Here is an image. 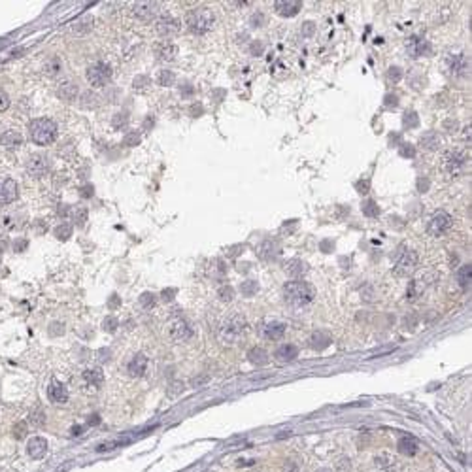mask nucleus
Wrapping results in <instances>:
<instances>
[{"instance_id":"48","label":"nucleus","mask_w":472,"mask_h":472,"mask_svg":"<svg viewBox=\"0 0 472 472\" xmlns=\"http://www.w3.org/2000/svg\"><path fill=\"white\" fill-rule=\"evenodd\" d=\"M357 191L359 193H363V195H367V193L370 191V182H369V180H361V182H357Z\"/></svg>"},{"instance_id":"7","label":"nucleus","mask_w":472,"mask_h":472,"mask_svg":"<svg viewBox=\"0 0 472 472\" xmlns=\"http://www.w3.org/2000/svg\"><path fill=\"white\" fill-rule=\"evenodd\" d=\"M415 267H417V253L414 249H402L395 263V274L399 278H408L414 274Z\"/></svg>"},{"instance_id":"21","label":"nucleus","mask_w":472,"mask_h":472,"mask_svg":"<svg viewBox=\"0 0 472 472\" xmlns=\"http://www.w3.org/2000/svg\"><path fill=\"white\" fill-rule=\"evenodd\" d=\"M330 342H332V338H330L329 332H325V330H317V332H314V334L310 336V346H312L314 349H317V351L327 349V348L330 346Z\"/></svg>"},{"instance_id":"33","label":"nucleus","mask_w":472,"mask_h":472,"mask_svg":"<svg viewBox=\"0 0 472 472\" xmlns=\"http://www.w3.org/2000/svg\"><path fill=\"white\" fill-rule=\"evenodd\" d=\"M240 291H242L244 297H253L259 291V284L255 280H246V282L240 284Z\"/></svg>"},{"instance_id":"25","label":"nucleus","mask_w":472,"mask_h":472,"mask_svg":"<svg viewBox=\"0 0 472 472\" xmlns=\"http://www.w3.org/2000/svg\"><path fill=\"white\" fill-rule=\"evenodd\" d=\"M286 272L289 276H295V278H301L308 272V265L302 261V259H291L287 261L286 265Z\"/></svg>"},{"instance_id":"11","label":"nucleus","mask_w":472,"mask_h":472,"mask_svg":"<svg viewBox=\"0 0 472 472\" xmlns=\"http://www.w3.org/2000/svg\"><path fill=\"white\" fill-rule=\"evenodd\" d=\"M448 68L453 76L467 78L471 74V62L465 55H450L448 57Z\"/></svg>"},{"instance_id":"52","label":"nucleus","mask_w":472,"mask_h":472,"mask_svg":"<svg viewBox=\"0 0 472 472\" xmlns=\"http://www.w3.org/2000/svg\"><path fill=\"white\" fill-rule=\"evenodd\" d=\"M251 55H263V43L261 42L251 43Z\"/></svg>"},{"instance_id":"35","label":"nucleus","mask_w":472,"mask_h":472,"mask_svg":"<svg viewBox=\"0 0 472 472\" xmlns=\"http://www.w3.org/2000/svg\"><path fill=\"white\" fill-rule=\"evenodd\" d=\"M174 82H176V76H174V72L170 70H161L157 76V83L159 85H174Z\"/></svg>"},{"instance_id":"42","label":"nucleus","mask_w":472,"mask_h":472,"mask_svg":"<svg viewBox=\"0 0 472 472\" xmlns=\"http://www.w3.org/2000/svg\"><path fill=\"white\" fill-rule=\"evenodd\" d=\"M72 217H74L76 225H83V223H85V219H87V210H85V208H76Z\"/></svg>"},{"instance_id":"36","label":"nucleus","mask_w":472,"mask_h":472,"mask_svg":"<svg viewBox=\"0 0 472 472\" xmlns=\"http://www.w3.org/2000/svg\"><path fill=\"white\" fill-rule=\"evenodd\" d=\"M363 214L369 217H378L380 215V206L374 201H365L363 202Z\"/></svg>"},{"instance_id":"60","label":"nucleus","mask_w":472,"mask_h":472,"mask_svg":"<svg viewBox=\"0 0 472 472\" xmlns=\"http://www.w3.org/2000/svg\"><path fill=\"white\" fill-rule=\"evenodd\" d=\"M117 302H119V297H117V295H114V297L110 299V308H117V306H115Z\"/></svg>"},{"instance_id":"20","label":"nucleus","mask_w":472,"mask_h":472,"mask_svg":"<svg viewBox=\"0 0 472 472\" xmlns=\"http://www.w3.org/2000/svg\"><path fill=\"white\" fill-rule=\"evenodd\" d=\"M145 369H147V357H145L144 353H136V355L129 361V365H127V370H129V374L132 376V378H140V376H144V374H145Z\"/></svg>"},{"instance_id":"29","label":"nucleus","mask_w":472,"mask_h":472,"mask_svg":"<svg viewBox=\"0 0 472 472\" xmlns=\"http://www.w3.org/2000/svg\"><path fill=\"white\" fill-rule=\"evenodd\" d=\"M83 380H85L89 386L99 387L102 382H104V374H102L101 369H87V370L83 372Z\"/></svg>"},{"instance_id":"55","label":"nucleus","mask_w":472,"mask_h":472,"mask_svg":"<svg viewBox=\"0 0 472 472\" xmlns=\"http://www.w3.org/2000/svg\"><path fill=\"white\" fill-rule=\"evenodd\" d=\"M301 32L304 34V36H312V32H314V25H312V23H306V25L301 29Z\"/></svg>"},{"instance_id":"1","label":"nucleus","mask_w":472,"mask_h":472,"mask_svg":"<svg viewBox=\"0 0 472 472\" xmlns=\"http://www.w3.org/2000/svg\"><path fill=\"white\" fill-rule=\"evenodd\" d=\"M315 291L314 287L301 280L287 282L284 286V299L293 310H304L314 302Z\"/></svg>"},{"instance_id":"43","label":"nucleus","mask_w":472,"mask_h":472,"mask_svg":"<svg viewBox=\"0 0 472 472\" xmlns=\"http://www.w3.org/2000/svg\"><path fill=\"white\" fill-rule=\"evenodd\" d=\"M27 431H29V427H27V423H17V425H14V434L15 438H19V440H23L25 436H27Z\"/></svg>"},{"instance_id":"38","label":"nucleus","mask_w":472,"mask_h":472,"mask_svg":"<svg viewBox=\"0 0 472 472\" xmlns=\"http://www.w3.org/2000/svg\"><path fill=\"white\" fill-rule=\"evenodd\" d=\"M217 295H219V299L223 302H230L232 301V297H234V289L230 286H221L219 289H217Z\"/></svg>"},{"instance_id":"58","label":"nucleus","mask_w":472,"mask_h":472,"mask_svg":"<svg viewBox=\"0 0 472 472\" xmlns=\"http://www.w3.org/2000/svg\"><path fill=\"white\" fill-rule=\"evenodd\" d=\"M182 91V97H191V93H193V87L191 85H185L184 89H180Z\"/></svg>"},{"instance_id":"63","label":"nucleus","mask_w":472,"mask_h":472,"mask_svg":"<svg viewBox=\"0 0 472 472\" xmlns=\"http://www.w3.org/2000/svg\"><path fill=\"white\" fill-rule=\"evenodd\" d=\"M206 472H212V471H206Z\"/></svg>"},{"instance_id":"18","label":"nucleus","mask_w":472,"mask_h":472,"mask_svg":"<svg viewBox=\"0 0 472 472\" xmlns=\"http://www.w3.org/2000/svg\"><path fill=\"white\" fill-rule=\"evenodd\" d=\"M431 45L427 40H423L421 36H412L408 43H406V51L412 55V57H421L425 53H429Z\"/></svg>"},{"instance_id":"2","label":"nucleus","mask_w":472,"mask_h":472,"mask_svg":"<svg viewBox=\"0 0 472 472\" xmlns=\"http://www.w3.org/2000/svg\"><path fill=\"white\" fill-rule=\"evenodd\" d=\"M29 134L34 144L47 145V144L55 142V138H57V125H55V121H51L47 117H38V119L30 121Z\"/></svg>"},{"instance_id":"12","label":"nucleus","mask_w":472,"mask_h":472,"mask_svg":"<svg viewBox=\"0 0 472 472\" xmlns=\"http://www.w3.org/2000/svg\"><path fill=\"white\" fill-rule=\"evenodd\" d=\"M19 195V187L12 178H4L0 180V204H12Z\"/></svg>"},{"instance_id":"56","label":"nucleus","mask_w":472,"mask_h":472,"mask_svg":"<svg viewBox=\"0 0 472 472\" xmlns=\"http://www.w3.org/2000/svg\"><path fill=\"white\" fill-rule=\"evenodd\" d=\"M174 297H176V291H174V289H164V291H163V299H164V301H172Z\"/></svg>"},{"instance_id":"15","label":"nucleus","mask_w":472,"mask_h":472,"mask_svg":"<svg viewBox=\"0 0 472 472\" xmlns=\"http://www.w3.org/2000/svg\"><path fill=\"white\" fill-rule=\"evenodd\" d=\"M261 334H263L265 338L278 340V338H282V336L286 334V323L276 321V319H272V321H265V323L261 325Z\"/></svg>"},{"instance_id":"28","label":"nucleus","mask_w":472,"mask_h":472,"mask_svg":"<svg viewBox=\"0 0 472 472\" xmlns=\"http://www.w3.org/2000/svg\"><path fill=\"white\" fill-rule=\"evenodd\" d=\"M247 359H249L251 365L261 367V365H267V363H268V353H267L263 348H253V349H249Z\"/></svg>"},{"instance_id":"45","label":"nucleus","mask_w":472,"mask_h":472,"mask_svg":"<svg viewBox=\"0 0 472 472\" xmlns=\"http://www.w3.org/2000/svg\"><path fill=\"white\" fill-rule=\"evenodd\" d=\"M140 304H142L144 308H153L155 306V297L151 293H144L142 297H140Z\"/></svg>"},{"instance_id":"19","label":"nucleus","mask_w":472,"mask_h":472,"mask_svg":"<svg viewBox=\"0 0 472 472\" xmlns=\"http://www.w3.org/2000/svg\"><path fill=\"white\" fill-rule=\"evenodd\" d=\"M45 451H47V440L42 436H34L27 444V453L32 459H42L45 455Z\"/></svg>"},{"instance_id":"51","label":"nucleus","mask_w":472,"mask_h":472,"mask_svg":"<svg viewBox=\"0 0 472 472\" xmlns=\"http://www.w3.org/2000/svg\"><path fill=\"white\" fill-rule=\"evenodd\" d=\"M30 425H34V427H42V425H43L42 414H34V415H32V417H30Z\"/></svg>"},{"instance_id":"22","label":"nucleus","mask_w":472,"mask_h":472,"mask_svg":"<svg viewBox=\"0 0 472 472\" xmlns=\"http://www.w3.org/2000/svg\"><path fill=\"white\" fill-rule=\"evenodd\" d=\"M178 29H180V25L172 17H161L157 21V32L163 36H172V34L178 32Z\"/></svg>"},{"instance_id":"32","label":"nucleus","mask_w":472,"mask_h":472,"mask_svg":"<svg viewBox=\"0 0 472 472\" xmlns=\"http://www.w3.org/2000/svg\"><path fill=\"white\" fill-rule=\"evenodd\" d=\"M421 145H423L425 149H429V151H434V149H438V145H440V136H438L436 132H427V134L421 136Z\"/></svg>"},{"instance_id":"9","label":"nucleus","mask_w":472,"mask_h":472,"mask_svg":"<svg viewBox=\"0 0 472 472\" xmlns=\"http://www.w3.org/2000/svg\"><path fill=\"white\" fill-rule=\"evenodd\" d=\"M465 164H467V155L463 153V151H457V149H450V151H446L442 157V168L448 174H461L463 172V168H465Z\"/></svg>"},{"instance_id":"53","label":"nucleus","mask_w":472,"mask_h":472,"mask_svg":"<svg viewBox=\"0 0 472 472\" xmlns=\"http://www.w3.org/2000/svg\"><path fill=\"white\" fill-rule=\"evenodd\" d=\"M330 249H334V242H330V240H323V242H321V251L329 253Z\"/></svg>"},{"instance_id":"59","label":"nucleus","mask_w":472,"mask_h":472,"mask_svg":"<svg viewBox=\"0 0 472 472\" xmlns=\"http://www.w3.org/2000/svg\"><path fill=\"white\" fill-rule=\"evenodd\" d=\"M82 195H83V197H91V195H93V187L87 185L85 189H82Z\"/></svg>"},{"instance_id":"26","label":"nucleus","mask_w":472,"mask_h":472,"mask_svg":"<svg viewBox=\"0 0 472 472\" xmlns=\"http://www.w3.org/2000/svg\"><path fill=\"white\" fill-rule=\"evenodd\" d=\"M78 91H80L78 85L74 82H70V80H66V82H62L61 87H59V97L64 99V101H74L78 97Z\"/></svg>"},{"instance_id":"5","label":"nucleus","mask_w":472,"mask_h":472,"mask_svg":"<svg viewBox=\"0 0 472 472\" xmlns=\"http://www.w3.org/2000/svg\"><path fill=\"white\" fill-rule=\"evenodd\" d=\"M112 66L110 64H106V62H97V64H93V66H89L85 72L87 76V82L91 83V85L95 87H104L110 80H112Z\"/></svg>"},{"instance_id":"57","label":"nucleus","mask_w":472,"mask_h":472,"mask_svg":"<svg viewBox=\"0 0 472 472\" xmlns=\"http://www.w3.org/2000/svg\"><path fill=\"white\" fill-rule=\"evenodd\" d=\"M25 247H27V240H17V242H14L15 251H23Z\"/></svg>"},{"instance_id":"31","label":"nucleus","mask_w":472,"mask_h":472,"mask_svg":"<svg viewBox=\"0 0 472 472\" xmlns=\"http://www.w3.org/2000/svg\"><path fill=\"white\" fill-rule=\"evenodd\" d=\"M471 274H472L471 265L461 267V270H459V274H457V282L463 291H469V289H471Z\"/></svg>"},{"instance_id":"49","label":"nucleus","mask_w":472,"mask_h":472,"mask_svg":"<svg viewBox=\"0 0 472 472\" xmlns=\"http://www.w3.org/2000/svg\"><path fill=\"white\" fill-rule=\"evenodd\" d=\"M399 104V97L395 95V93H389L386 97V106L387 108H391V106H397Z\"/></svg>"},{"instance_id":"34","label":"nucleus","mask_w":472,"mask_h":472,"mask_svg":"<svg viewBox=\"0 0 472 472\" xmlns=\"http://www.w3.org/2000/svg\"><path fill=\"white\" fill-rule=\"evenodd\" d=\"M402 123H404L406 129H415L419 125V117H417V114H415L414 110H408L406 114L402 115Z\"/></svg>"},{"instance_id":"30","label":"nucleus","mask_w":472,"mask_h":472,"mask_svg":"<svg viewBox=\"0 0 472 472\" xmlns=\"http://www.w3.org/2000/svg\"><path fill=\"white\" fill-rule=\"evenodd\" d=\"M399 451H401L402 455L412 457V455L417 453V442H415L414 438H401V442H399Z\"/></svg>"},{"instance_id":"47","label":"nucleus","mask_w":472,"mask_h":472,"mask_svg":"<svg viewBox=\"0 0 472 472\" xmlns=\"http://www.w3.org/2000/svg\"><path fill=\"white\" fill-rule=\"evenodd\" d=\"M138 142H140V134H138V132H129V134L125 136V144H127V145H136Z\"/></svg>"},{"instance_id":"40","label":"nucleus","mask_w":472,"mask_h":472,"mask_svg":"<svg viewBox=\"0 0 472 472\" xmlns=\"http://www.w3.org/2000/svg\"><path fill=\"white\" fill-rule=\"evenodd\" d=\"M387 80H389V82H393V83L401 82V80H402V70L399 68V66H391V68L387 70Z\"/></svg>"},{"instance_id":"27","label":"nucleus","mask_w":472,"mask_h":472,"mask_svg":"<svg viewBox=\"0 0 472 472\" xmlns=\"http://www.w3.org/2000/svg\"><path fill=\"white\" fill-rule=\"evenodd\" d=\"M0 144L6 145V147H17V145L23 144V136L15 130H6V132L0 134Z\"/></svg>"},{"instance_id":"6","label":"nucleus","mask_w":472,"mask_h":472,"mask_svg":"<svg viewBox=\"0 0 472 472\" xmlns=\"http://www.w3.org/2000/svg\"><path fill=\"white\" fill-rule=\"evenodd\" d=\"M166 330H168V336H170L174 342H187L195 334V329L191 327V323L185 321V319H182V317L172 319L170 323H168V327H166Z\"/></svg>"},{"instance_id":"10","label":"nucleus","mask_w":472,"mask_h":472,"mask_svg":"<svg viewBox=\"0 0 472 472\" xmlns=\"http://www.w3.org/2000/svg\"><path fill=\"white\" fill-rule=\"evenodd\" d=\"M27 172L32 178H42L49 172V159L45 153H32L27 161Z\"/></svg>"},{"instance_id":"50","label":"nucleus","mask_w":472,"mask_h":472,"mask_svg":"<svg viewBox=\"0 0 472 472\" xmlns=\"http://www.w3.org/2000/svg\"><path fill=\"white\" fill-rule=\"evenodd\" d=\"M263 19H265V15L263 14H253L251 15V25H253V27H261V25L265 23Z\"/></svg>"},{"instance_id":"61","label":"nucleus","mask_w":472,"mask_h":472,"mask_svg":"<svg viewBox=\"0 0 472 472\" xmlns=\"http://www.w3.org/2000/svg\"><path fill=\"white\" fill-rule=\"evenodd\" d=\"M144 83H147V78H138V82H134V87L144 85Z\"/></svg>"},{"instance_id":"37","label":"nucleus","mask_w":472,"mask_h":472,"mask_svg":"<svg viewBox=\"0 0 472 472\" xmlns=\"http://www.w3.org/2000/svg\"><path fill=\"white\" fill-rule=\"evenodd\" d=\"M55 234H57L59 240H68L72 236V225H68V223L59 225L57 229H55Z\"/></svg>"},{"instance_id":"17","label":"nucleus","mask_w":472,"mask_h":472,"mask_svg":"<svg viewBox=\"0 0 472 472\" xmlns=\"http://www.w3.org/2000/svg\"><path fill=\"white\" fill-rule=\"evenodd\" d=\"M159 4L157 2H136L134 4V15L142 21H149L157 15Z\"/></svg>"},{"instance_id":"23","label":"nucleus","mask_w":472,"mask_h":472,"mask_svg":"<svg viewBox=\"0 0 472 472\" xmlns=\"http://www.w3.org/2000/svg\"><path fill=\"white\" fill-rule=\"evenodd\" d=\"M274 355H276L278 361L287 363V361H293V359L299 357V349H297V346H293V344H284V346H280V348L276 349Z\"/></svg>"},{"instance_id":"24","label":"nucleus","mask_w":472,"mask_h":472,"mask_svg":"<svg viewBox=\"0 0 472 472\" xmlns=\"http://www.w3.org/2000/svg\"><path fill=\"white\" fill-rule=\"evenodd\" d=\"M155 55L161 61H172V59L178 55V47L170 42H163L155 45Z\"/></svg>"},{"instance_id":"4","label":"nucleus","mask_w":472,"mask_h":472,"mask_svg":"<svg viewBox=\"0 0 472 472\" xmlns=\"http://www.w3.org/2000/svg\"><path fill=\"white\" fill-rule=\"evenodd\" d=\"M187 29L193 34H206L208 30H212L215 23V17L210 10L206 8H197L193 12L187 14Z\"/></svg>"},{"instance_id":"62","label":"nucleus","mask_w":472,"mask_h":472,"mask_svg":"<svg viewBox=\"0 0 472 472\" xmlns=\"http://www.w3.org/2000/svg\"><path fill=\"white\" fill-rule=\"evenodd\" d=\"M321 472H330V471H321Z\"/></svg>"},{"instance_id":"16","label":"nucleus","mask_w":472,"mask_h":472,"mask_svg":"<svg viewBox=\"0 0 472 472\" xmlns=\"http://www.w3.org/2000/svg\"><path fill=\"white\" fill-rule=\"evenodd\" d=\"M302 2L301 0H276L274 2V8L276 12L282 15V17H293V15L299 14Z\"/></svg>"},{"instance_id":"14","label":"nucleus","mask_w":472,"mask_h":472,"mask_svg":"<svg viewBox=\"0 0 472 472\" xmlns=\"http://www.w3.org/2000/svg\"><path fill=\"white\" fill-rule=\"evenodd\" d=\"M47 397H49V401L55 402V404H62V402L68 401V389L59 380H51L49 386H47Z\"/></svg>"},{"instance_id":"13","label":"nucleus","mask_w":472,"mask_h":472,"mask_svg":"<svg viewBox=\"0 0 472 472\" xmlns=\"http://www.w3.org/2000/svg\"><path fill=\"white\" fill-rule=\"evenodd\" d=\"M282 253V247L276 240H263L257 247V255L263 261H276Z\"/></svg>"},{"instance_id":"46","label":"nucleus","mask_w":472,"mask_h":472,"mask_svg":"<svg viewBox=\"0 0 472 472\" xmlns=\"http://www.w3.org/2000/svg\"><path fill=\"white\" fill-rule=\"evenodd\" d=\"M10 108V97L6 95V91L0 89V112H6Z\"/></svg>"},{"instance_id":"3","label":"nucleus","mask_w":472,"mask_h":472,"mask_svg":"<svg viewBox=\"0 0 472 472\" xmlns=\"http://www.w3.org/2000/svg\"><path fill=\"white\" fill-rule=\"evenodd\" d=\"M244 330H246V319H244V315L232 314L221 323V327H219V340H221V344H225V346H232V344H236L242 338Z\"/></svg>"},{"instance_id":"39","label":"nucleus","mask_w":472,"mask_h":472,"mask_svg":"<svg viewBox=\"0 0 472 472\" xmlns=\"http://www.w3.org/2000/svg\"><path fill=\"white\" fill-rule=\"evenodd\" d=\"M212 276L214 278H223L225 276V265H223V261H219V259H214L212 261Z\"/></svg>"},{"instance_id":"41","label":"nucleus","mask_w":472,"mask_h":472,"mask_svg":"<svg viewBox=\"0 0 472 472\" xmlns=\"http://www.w3.org/2000/svg\"><path fill=\"white\" fill-rule=\"evenodd\" d=\"M399 153H401L404 159H414L415 157V147L412 145V144H402L401 149H399Z\"/></svg>"},{"instance_id":"8","label":"nucleus","mask_w":472,"mask_h":472,"mask_svg":"<svg viewBox=\"0 0 472 472\" xmlns=\"http://www.w3.org/2000/svg\"><path fill=\"white\" fill-rule=\"evenodd\" d=\"M451 227V215L448 214L446 210H436L434 214L431 215L429 225H427V232L431 236H442L446 234Z\"/></svg>"},{"instance_id":"54","label":"nucleus","mask_w":472,"mask_h":472,"mask_svg":"<svg viewBox=\"0 0 472 472\" xmlns=\"http://www.w3.org/2000/svg\"><path fill=\"white\" fill-rule=\"evenodd\" d=\"M417 189H419L421 193L429 191V180H427V178H425V180H419V182H417Z\"/></svg>"},{"instance_id":"44","label":"nucleus","mask_w":472,"mask_h":472,"mask_svg":"<svg viewBox=\"0 0 472 472\" xmlns=\"http://www.w3.org/2000/svg\"><path fill=\"white\" fill-rule=\"evenodd\" d=\"M102 327H104V330H108V332H114L119 327V321H117V317H106L104 323H102Z\"/></svg>"}]
</instances>
